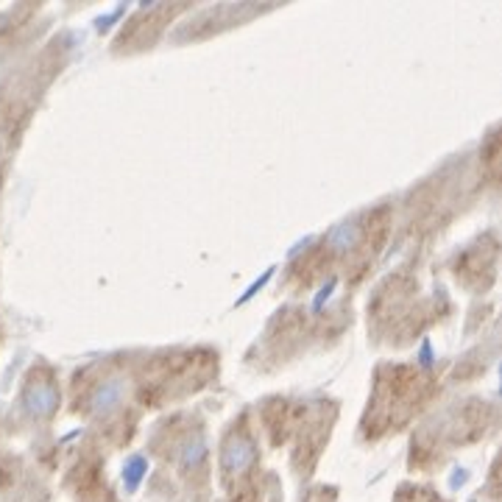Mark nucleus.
I'll use <instances>...</instances> for the list:
<instances>
[]
</instances>
